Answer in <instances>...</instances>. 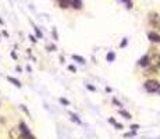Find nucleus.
Instances as JSON below:
<instances>
[{"label": "nucleus", "mask_w": 160, "mask_h": 139, "mask_svg": "<svg viewBox=\"0 0 160 139\" xmlns=\"http://www.w3.org/2000/svg\"><path fill=\"white\" fill-rule=\"evenodd\" d=\"M71 3H72V0H59V6H60L61 8L71 7Z\"/></svg>", "instance_id": "nucleus-5"}, {"label": "nucleus", "mask_w": 160, "mask_h": 139, "mask_svg": "<svg viewBox=\"0 0 160 139\" xmlns=\"http://www.w3.org/2000/svg\"><path fill=\"white\" fill-rule=\"evenodd\" d=\"M123 1H127V3H129V0H123Z\"/></svg>", "instance_id": "nucleus-20"}, {"label": "nucleus", "mask_w": 160, "mask_h": 139, "mask_svg": "<svg viewBox=\"0 0 160 139\" xmlns=\"http://www.w3.org/2000/svg\"><path fill=\"white\" fill-rule=\"evenodd\" d=\"M33 29H35V33H36V36H38V38H42V32H40L39 29H38V28H33Z\"/></svg>", "instance_id": "nucleus-11"}, {"label": "nucleus", "mask_w": 160, "mask_h": 139, "mask_svg": "<svg viewBox=\"0 0 160 139\" xmlns=\"http://www.w3.org/2000/svg\"><path fill=\"white\" fill-rule=\"evenodd\" d=\"M149 40L150 42H153V43H157V42H160V35L159 33H156V32H149Z\"/></svg>", "instance_id": "nucleus-4"}, {"label": "nucleus", "mask_w": 160, "mask_h": 139, "mask_svg": "<svg viewBox=\"0 0 160 139\" xmlns=\"http://www.w3.org/2000/svg\"><path fill=\"white\" fill-rule=\"evenodd\" d=\"M27 139H36V138H35V136H33V135H29Z\"/></svg>", "instance_id": "nucleus-19"}, {"label": "nucleus", "mask_w": 160, "mask_h": 139, "mask_svg": "<svg viewBox=\"0 0 160 139\" xmlns=\"http://www.w3.org/2000/svg\"><path fill=\"white\" fill-rule=\"evenodd\" d=\"M71 7L77 8V10H80V8L82 7V1H81V0H72V3H71Z\"/></svg>", "instance_id": "nucleus-7"}, {"label": "nucleus", "mask_w": 160, "mask_h": 139, "mask_svg": "<svg viewBox=\"0 0 160 139\" xmlns=\"http://www.w3.org/2000/svg\"><path fill=\"white\" fill-rule=\"evenodd\" d=\"M125 45H127V39H124V40H123V43H121V48H124Z\"/></svg>", "instance_id": "nucleus-16"}, {"label": "nucleus", "mask_w": 160, "mask_h": 139, "mask_svg": "<svg viewBox=\"0 0 160 139\" xmlns=\"http://www.w3.org/2000/svg\"><path fill=\"white\" fill-rule=\"evenodd\" d=\"M149 56H145V57H142V59L139 60V65H142V67H146V65H148L149 64Z\"/></svg>", "instance_id": "nucleus-6"}, {"label": "nucleus", "mask_w": 160, "mask_h": 139, "mask_svg": "<svg viewBox=\"0 0 160 139\" xmlns=\"http://www.w3.org/2000/svg\"><path fill=\"white\" fill-rule=\"evenodd\" d=\"M112 60H114V54H113V53H109L107 54V61H112Z\"/></svg>", "instance_id": "nucleus-12"}, {"label": "nucleus", "mask_w": 160, "mask_h": 139, "mask_svg": "<svg viewBox=\"0 0 160 139\" xmlns=\"http://www.w3.org/2000/svg\"><path fill=\"white\" fill-rule=\"evenodd\" d=\"M60 102H61V103H64V104H68V100L67 99H63V97L60 99Z\"/></svg>", "instance_id": "nucleus-15"}, {"label": "nucleus", "mask_w": 160, "mask_h": 139, "mask_svg": "<svg viewBox=\"0 0 160 139\" xmlns=\"http://www.w3.org/2000/svg\"><path fill=\"white\" fill-rule=\"evenodd\" d=\"M7 80L10 81L11 83H14L16 86H18V88H21V82L18 80H16V78H13V77H7Z\"/></svg>", "instance_id": "nucleus-8"}, {"label": "nucleus", "mask_w": 160, "mask_h": 139, "mask_svg": "<svg viewBox=\"0 0 160 139\" xmlns=\"http://www.w3.org/2000/svg\"><path fill=\"white\" fill-rule=\"evenodd\" d=\"M120 114H121V115H124V118H128V120H131V118H132V115L129 114V113H127V111H124V110H121V111H120Z\"/></svg>", "instance_id": "nucleus-9"}, {"label": "nucleus", "mask_w": 160, "mask_h": 139, "mask_svg": "<svg viewBox=\"0 0 160 139\" xmlns=\"http://www.w3.org/2000/svg\"><path fill=\"white\" fill-rule=\"evenodd\" d=\"M72 59H74V60H78L80 63H85V60L82 59V57H80V56H77V54H74V56H72Z\"/></svg>", "instance_id": "nucleus-10"}, {"label": "nucleus", "mask_w": 160, "mask_h": 139, "mask_svg": "<svg viewBox=\"0 0 160 139\" xmlns=\"http://www.w3.org/2000/svg\"><path fill=\"white\" fill-rule=\"evenodd\" d=\"M159 88H160V83H159V81H156V80H148L145 82V89H146L149 93L157 92Z\"/></svg>", "instance_id": "nucleus-1"}, {"label": "nucleus", "mask_w": 160, "mask_h": 139, "mask_svg": "<svg viewBox=\"0 0 160 139\" xmlns=\"http://www.w3.org/2000/svg\"><path fill=\"white\" fill-rule=\"evenodd\" d=\"M132 129H134V131H136V129H138V125H132Z\"/></svg>", "instance_id": "nucleus-17"}, {"label": "nucleus", "mask_w": 160, "mask_h": 139, "mask_svg": "<svg viewBox=\"0 0 160 139\" xmlns=\"http://www.w3.org/2000/svg\"><path fill=\"white\" fill-rule=\"evenodd\" d=\"M11 57H13V59H17V54H16L14 52H13V53H11Z\"/></svg>", "instance_id": "nucleus-18"}, {"label": "nucleus", "mask_w": 160, "mask_h": 139, "mask_svg": "<svg viewBox=\"0 0 160 139\" xmlns=\"http://www.w3.org/2000/svg\"><path fill=\"white\" fill-rule=\"evenodd\" d=\"M21 136H22V134H21L18 127H14L10 129V138L11 139H21Z\"/></svg>", "instance_id": "nucleus-3"}, {"label": "nucleus", "mask_w": 160, "mask_h": 139, "mask_svg": "<svg viewBox=\"0 0 160 139\" xmlns=\"http://www.w3.org/2000/svg\"><path fill=\"white\" fill-rule=\"evenodd\" d=\"M149 22L152 24V27L157 28V29H160V14H157V13H149Z\"/></svg>", "instance_id": "nucleus-2"}, {"label": "nucleus", "mask_w": 160, "mask_h": 139, "mask_svg": "<svg viewBox=\"0 0 160 139\" xmlns=\"http://www.w3.org/2000/svg\"><path fill=\"white\" fill-rule=\"evenodd\" d=\"M113 103L116 104V106H118V107H120V106H121V103H120V102H117V99H114V100H113Z\"/></svg>", "instance_id": "nucleus-14"}, {"label": "nucleus", "mask_w": 160, "mask_h": 139, "mask_svg": "<svg viewBox=\"0 0 160 139\" xmlns=\"http://www.w3.org/2000/svg\"><path fill=\"white\" fill-rule=\"evenodd\" d=\"M157 92H159V93H160V88H159V91H157Z\"/></svg>", "instance_id": "nucleus-21"}, {"label": "nucleus", "mask_w": 160, "mask_h": 139, "mask_svg": "<svg viewBox=\"0 0 160 139\" xmlns=\"http://www.w3.org/2000/svg\"><path fill=\"white\" fill-rule=\"evenodd\" d=\"M68 70H70V71H72V72H75V71H77L74 65H70V67H68Z\"/></svg>", "instance_id": "nucleus-13"}]
</instances>
